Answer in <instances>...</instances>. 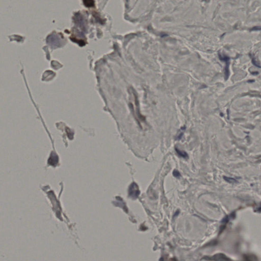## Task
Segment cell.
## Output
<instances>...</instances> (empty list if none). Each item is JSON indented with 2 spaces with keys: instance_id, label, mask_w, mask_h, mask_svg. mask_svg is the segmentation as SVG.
I'll return each mask as SVG.
<instances>
[{
  "instance_id": "obj_1",
  "label": "cell",
  "mask_w": 261,
  "mask_h": 261,
  "mask_svg": "<svg viewBox=\"0 0 261 261\" xmlns=\"http://www.w3.org/2000/svg\"><path fill=\"white\" fill-rule=\"evenodd\" d=\"M130 98L132 100H130L132 102H130V108L132 109V111H133V113H134L135 116L136 117V119L139 122H140V124H141L142 122H144L145 119L144 118L140 115V113L139 112V103H138L137 94L133 88H130Z\"/></svg>"
},
{
  "instance_id": "obj_2",
  "label": "cell",
  "mask_w": 261,
  "mask_h": 261,
  "mask_svg": "<svg viewBox=\"0 0 261 261\" xmlns=\"http://www.w3.org/2000/svg\"><path fill=\"white\" fill-rule=\"evenodd\" d=\"M140 194V191L138 185L135 182L132 183L129 188V195L130 197L133 199H136L138 198Z\"/></svg>"
},
{
  "instance_id": "obj_3",
  "label": "cell",
  "mask_w": 261,
  "mask_h": 261,
  "mask_svg": "<svg viewBox=\"0 0 261 261\" xmlns=\"http://www.w3.org/2000/svg\"><path fill=\"white\" fill-rule=\"evenodd\" d=\"M225 256H223L222 254H216L213 257H212L210 258H208V257L205 258L204 259H203L202 260H226L225 259Z\"/></svg>"
},
{
  "instance_id": "obj_4",
  "label": "cell",
  "mask_w": 261,
  "mask_h": 261,
  "mask_svg": "<svg viewBox=\"0 0 261 261\" xmlns=\"http://www.w3.org/2000/svg\"><path fill=\"white\" fill-rule=\"evenodd\" d=\"M175 150H176V152L178 153V154L180 156H181V157H183L184 158H187L188 157V155L186 152H184L183 151H180L177 148H175Z\"/></svg>"
},
{
  "instance_id": "obj_5",
  "label": "cell",
  "mask_w": 261,
  "mask_h": 261,
  "mask_svg": "<svg viewBox=\"0 0 261 261\" xmlns=\"http://www.w3.org/2000/svg\"><path fill=\"white\" fill-rule=\"evenodd\" d=\"M84 3L87 7H92L94 4V2L93 0H84Z\"/></svg>"
},
{
  "instance_id": "obj_6",
  "label": "cell",
  "mask_w": 261,
  "mask_h": 261,
  "mask_svg": "<svg viewBox=\"0 0 261 261\" xmlns=\"http://www.w3.org/2000/svg\"><path fill=\"white\" fill-rule=\"evenodd\" d=\"M173 175H174V176L176 177V178H179L181 176L180 173L177 170H174V171H173Z\"/></svg>"
},
{
  "instance_id": "obj_7",
  "label": "cell",
  "mask_w": 261,
  "mask_h": 261,
  "mask_svg": "<svg viewBox=\"0 0 261 261\" xmlns=\"http://www.w3.org/2000/svg\"><path fill=\"white\" fill-rule=\"evenodd\" d=\"M259 30H261V27L260 26L254 27L252 29H250V31H259Z\"/></svg>"
}]
</instances>
